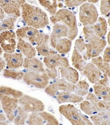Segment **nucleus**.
<instances>
[{"label":"nucleus","mask_w":110,"mask_h":125,"mask_svg":"<svg viewBox=\"0 0 110 125\" xmlns=\"http://www.w3.org/2000/svg\"><path fill=\"white\" fill-rule=\"evenodd\" d=\"M22 19L28 26L42 29L49 24L47 14L39 7L25 3L21 8Z\"/></svg>","instance_id":"1"},{"label":"nucleus","mask_w":110,"mask_h":125,"mask_svg":"<svg viewBox=\"0 0 110 125\" xmlns=\"http://www.w3.org/2000/svg\"><path fill=\"white\" fill-rule=\"evenodd\" d=\"M50 22L52 24L61 23L67 26L69 29L67 38L73 41L78 34L76 17L75 14L68 9H60L58 10L54 15L51 16Z\"/></svg>","instance_id":"2"},{"label":"nucleus","mask_w":110,"mask_h":125,"mask_svg":"<svg viewBox=\"0 0 110 125\" xmlns=\"http://www.w3.org/2000/svg\"><path fill=\"white\" fill-rule=\"evenodd\" d=\"M59 111L67 120L73 125H90L93 122L86 116L83 115L80 111L71 104L61 105L59 106Z\"/></svg>","instance_id":"3"},{"label":"nucleus","mask_w":110,"mask_h":125,"mask_svg":"<svg viewBox=\"0 0 110 125\" xmlns=\"http://www.w3.org/2000/svg\"><path fill=\"white\" fill-rule=\"evenodd\" d=\"M107 45L106 41L103 38L94 35L87 41L86 44V55H84V60L92 59L99 56V55L105 50Z\"/></svg>","instance_id":"4"},{"label":"nucleus","mask_w":110,"mask_h":125,"mask_svg":"<svg viewBox=\"0 0 110 125\" xmlns=\"http://www.w3.org/2000/svg\"><path fill=\"white\" fill-rule=\"evenodd\" d=\"M79 18L84 26L93 25L99 19V14L94 3L86 2L81 5L79 11Z\"/></svg>","instance_id":"5"},{"label":"nucleus","mask_w":110,"mask_h":125,"mask_svg":"<svg viewBox=\"0 0 110 125\" xmlns=\"http://www.w3.org/2000/svg\"><path fill=\"white\" fill-rule=\"evenodd\" d=\"M50 78L46 72L40 73L27 71L25 73L24 82L27 85H33L39 89H45L49 84Z\"/></svg>","instance_id":"6"},{"label":"nucleus","mask_w":110,"mask_h":125,"mask_svg":"<svg viewBox=\"0 0 110 125\" xmlns=\"http://www.w3.org/2000/svg\"><path fill=\"white\" fill-rule=\"evenodd\" d=\"M0 100L1 107L4 114L6 115L8 120L10 122H13L17 108L18 107L19 98L7 95L0 94Z\"/></svg>","instance_id":"7"},{"label":"nucleus","mask_w":110,"mask_h":125,"mask_svg":"<svg viewBox=\"0 0 110 125\" xmlns=\"http://www.w3.org/2000/svg\"><path fill=\"white\" fill-rule=\"evenodd\" d=\"M76 84L71 83L65 79H59L48 85L45 88V92L50 96L56 97L57 94L60 91H67L74 92Z\"/></svg>","instance_id":"8"},{"label":"nucleus","mask_w":110,"mask_h":125,"mask_svg":"<svg viewBox=\"0 0 110 125\" xmlns=\"http://www.w3.org/2000/svg\"><path fill=\"white\" fill-rule=\"evenodd\" d=\"M19 103L28 113H39L45 109V105L43 102L29 95L24 94L19 98Z\"/></svg>","instance_id":"9"},{"label":"nucleus","mask_w":110,"mask_h":125,"mask_svg":"<svg viewBox=\"0 0 110 125\" xmlns=\"http://www.w3.org/2000/svg\"><path fill=\"white\" fill-rule=\"evenodd\" d=\"M17 34L12 30L1 31L0 34L1 47L5 53H15L17 48Z\"/></svg>","instance_id":"10"},{"label":"nucleus","mask_w":110,"mask_h":125,"mask_svg":"<svg viewBox=\"0 0 110 125\" xmlns=\"http://www.w3.org/2000/svg\"><path fill=\"white\" fill-rule=\"evenodd\" d=\"M25 3V0H0V6L4 12L16 18L20 16V10Z\"/></svg>","instance_id":"11"},{"label":"nucleus","mask_w":110,"mask_h":125,"mask_svg":"<svg viewBox=\"0 0 110 125\" xmlns=\"http://www.w3.org/2000/svg\"><path fill=\"white\" fill-rule=\"evenodd\" d=\"M37 52L38 55L42 56H49L51 55L57 53V51L54 50V49L50 44V36L46 34L41 33L38 38L36 43Z\"/></svg>","instance_id":"12"},{"label":"nucleus","mask_w":110,"mask_h":125,"mask_svg":"<svg viewBox=\"0 0 110 125\" xmlns=\"http://www.w3.org/2000/svg\"><path fill=\"white\" fill-rule=\"evenodd\" d=\"M16 34L17 39L21 38L30 42L33 45H36L37 41L40 36L41 32L36 28L27 26L18 29L16 31Z\"/></svg>","instance_id":"13"},{"label":"nucleus","mask_w":110,"mask_h":125,"mask_svg":"<svg viewBox=\"0 0 110 125\" xmlns=\"http://www.w3.org/2000/svg\"><path fill=\"white\" fill-rule=\"evenodd\" d=\"M69 29L63 24L59 23L54 24L52 31L50 36V44L53 49L56 48L58 41L63 38H67Z\"/></svg>","instance_id":"14"},{"label":"nucleus","mask_w":110,"mask_h":125,"mask_svg":"<svg viewBox=\"0 0 110 125\" xmlns=\"http://www.w3.org/2000/svg\"><path fill=\"white\" fill-rule=\"evenodd\" d=\"M43 64L47 68L51 69L69 66V60L67 58L62 57L60 55L57 53L44 57Z\"/></svg>","instance_id":"15"},{"label":"nucleus","mask_w":110,"mask_h":125,"mask_svg":"<svg viewBox=\"0 0 110 125\" xmlns=\"http://www.w3.org/2000/svg\"><path fill=\"white\" fill-rule=\"evenodd\" d=\"M86 100L89 101L93 105L96 113L102 112H110V101H106L97 97L93 92L88 93Z\"/></svg>","instance_id":"16"},{"label":"nucleus","mask_w":110,"mask_h":125,"mask_svg":"<svg viewBox=\"0 0 110 125\" xmlns=\"http://www.w3.org/2000/svg\"><path fill=\"white\" fill-rule=\"evenodd\" d=\"M23 55L21 53H4L3 59L6 62L7 66L10 69H18L23 66Z\"/></svg>","instance_id":"17"},{"label":"nucleus","mask_w":110,"mask_h":125,"mask_svg":"<svg viewBox=\"0 0 110 125\" xmlns=\"http://www.w3.org/2000/svg\"><path fill=\"white\" fill-rule=\"evenodd\" d=\"M56 99L59 104L63 103H80L84 101L83 96H81L71 92L60 91L56 96Z\"/></svg>","instance_id":"18"},{"label":"nucleus","mask_w":110,"mask_h":125,"mask_svg":"<svg viewBox=\"0 0 110 125\" xmlns=\"http://www.w3.org/2000/svg\"><path fill=\"white\" fill-rule=\"evenodd\" d=\"M82 73L93 84H95L101 77V71L92 62L86 64Z\"/></svg>","instance_id":"19"},{"label":"nucleus","mask_w":110,"mask_h":125,"mask_svg":"<svg viewBox=\"0 0 110 125\" xmlns=\"http://www.w3.org/2000/svg\"><path fill=\"white\" fill-rule=\"evenodd\" d=\"M17 49L27 58H33L36 56L37 50L30 42L21 38H18Z\"/></svg>","instance_id":"20"},{"label":"nucleus","mask_w":110,"mask_h":125,"mask_svg":"<svg viewBox=\"0 0 110 125\" xmlns=\"http://www.w3.org/2000/svg\"><path fill=\"white\" fill-rule=\"evenodd\" d=\"M23 66L29 71H35L40 73L46 72V69L44 68L43 63L35 57L33 58H25Z\"/></svg>","instance_id":"21"},{"label":"nucleus","mask_w":110,"mask_h":125,"mask_svg":"<svg viewBox=\"0 0 110 125\" xmlns=\"http://www.w3.org/2000/svg\"><path fill=\"white\" fill-rule=\"evenodd\" d=\"M62 78L66 79L67 81L73 84H76L79 81V73L78 72L70 66L59 68Z\"/></svg>","instance_id":"22"},{"label":"nucleus","mask_w":110,"mask_h":125,"mask_svg":"<svg viewBox=\"0 0 110 125\" xmlns=\"http://www.w3.org/2000/svg\"><path fill=\"white\" fill-rule=\"evenodd\" d=\"M91 30L94 35L100 38H103L107 31V22L103 17H99L95 23L90 25Z\"/></svg>","instance_id":"23"},{"label":"nucleus","mask_w":110,"mask_h":125,"mask_svg":"<svg viewBox=\"0 0 110 125\" xmlns=\"http://www.w3.org/2000/svg\"><path fill=\"white\" fill-rule=\"evenodd\" d=\"M90 120L95 125H110V112H102L90 115Z\"/></svg>","instance_id":"24"},{"label":"nucleus","mask_w":110,"mask_h":125,"mask_svg":"<svg viewBox=\"0 0 110 125\" xmlns=\"http://www.w3.org/2000/svg\"><path fill=\"white\" fill-rule=\"evenodd\" d=\"M91 62L94 64L100 70L104 76L110 78V64L104 61L103 58L98 56L91 59Z\"/></svg>","instance_id":"25"},{"label":"nucleus","mask_w":110,"mask_h":125,"mask_svg":"<svg viewBox=\"0 0 110 125\" xmlns=\"http://www.w3.org/2000/svg\"><path fill=\"white\" fill-rule=\"evenodd\" d=\"M93 89L94 92L97 97L106 101H110V87L94 84Z\"/></svg>","instance_id":"26"},{"label":"nucleus","mask_w":110,"mask_h":125,"mask_svg":"<svg viewBox=\"0 0 110 125\" xmlns=\"http://www.w3.org/2000/svg\"><path fill=\"white\" fill-rule=\"evenodd\" d=\"M71 62L74 68L80 72H82L84 68L86 65V60L82 58V55L80 54V52L76 49L73 51L71 56Z\"/></svg>","instance_id":"27"},{"label":"nucleus","mask_w":110,"mask_h":125,"mask_svg":"<svg viewBox=\"0 0 110 125\" xmlns=\"http://www.w3.org/2000/svg\"><path fill=\"white\" fill-rule=\"evenodd\" d=\"M72 41L68 38H63L58 41L56 45V51L59 54H67L71 51Z\"/></svg>","instance_id":"28"},{"label":"nucleus","mask_w":110,"mask_h":125,"mask_svg":"<svg viewBox=\"0 0 110 125\" xmlns=\"http://www.w3.org/2000/svg\"><path fill=\"white\" fill-rule=\"evenodd\" d=\"M29 113L27 112L21 106H18L17 108L16 115L14 119L13 123L17 125H24L27 122L29 116Z\"/></svg>","instance_id":"29"},{"label":"nucleus","mask_w":110,"mask_h":125,"mask_svg":"<svg viewBox=\"0 0 110 125\" xmlns=\"http://www.w3.org/2000/svg\"><path fill=\"white\" fill-rule=\"evenodd\" d=\"M41 6L46 9L50 14L51 16L54 15L57 12V8L59 6L57 0H38Z\"/></svg>","instance_id":"30"},{"label":"nucleus","mask_w":110,"mask_h":125,"mask_svg":"<svg viewBox=\"0 0 110 125\" xmlns=\"http://www.w3.org/2000/svg\"><path fill=\"white\" fill-rule=\"evenodd\" d=\"M0 94L7 95L9 96L14 97V98H21L24 94L20 90H17L14 88L5 86V85H1L0 87Z\"/></svg>","instance_id":"31"},{"label":"nucleus","mask_w":110,"mask_h":125,"mask_svg":"<svg viewBox=\"0 0 110 125\" xmlns=\"http://www.w3.org/2000/svg\"><path fill=\"white\" fill-rule=\"evenodd\" d=\"M3 77L14 80H21L23 79L25 73L22 71H15L14 69H5L3 71Z\"/></svg>","instance_id":"32"},{"label":"nucleus","mask_w":110,"mask_h":125,"mask_svg":"<svg viewBox=\"0 0 110 125\" xmlns=\"http://www.w3.org/2000/svg\"><path fill=\"white\" fill-rule=\"evenodd\" d=\"M88 89H89V85L86 81L85 80L79 81L76 84V89L74 93L81 96H84L88 94Z\"/></svg>","instance_id":"33"},{"label":"nucleus","mask_w":110,"mask_h":125,"mask_svg":"<svg viewBox=\"0 0 110 125\" xmlns=\"http://www.w3.org/2000/svg\"><path fill=\"white\" fill-rule=\"evenodd\" d=\"M17 18L14 17H7L1 21V27L0 30L1 32L3 31L12 30L14 27V25L17 21Z\"/></svg>","instance_id":"34"},{"label":"nucleus","mask_w":110,"mask_h":125,"mask_svg":"<svg viewBox=\"0 0 110 125\" xmlns=\"http://www.w3.org/2000/svg\"><path fill=\"white\" fill-rule=\"evenodd\" d=\"M40 115L43 120V125H59V122L53 115L48 112H39Z\"/></svg>","instance_id":"35"},{"label":"nucleus","mask_w":110,"mask_h":125,"mask_svg":"<svg viewBox=\"0 0 110 125\" xmlns=\"http://www.w3.org/2000/svg\"><path fill=\"white\" fill-rule=\"evenodd\" d=\"M27 125H43V120L39 113H31L27 120Z\"/></svg>","instance_id":"36"},{"label":"nucleus","mask_w":110,"mask_h":125,"mask_svg":"<svg viewBox=\"0 0 110 125\" xmlns=\"http://www.w3.org/2000/svg\"><path fill=\"white\" fill-rule=\"evenodd\" d=\"M80 109L82 111V112L86 114V115H92L96 114L95 110L94 109L93 105H91V103H90L89 101L86 100V101H83L80 103Z\"/></svg>","instance_id":"37"},{"label":"nucleus","mask_w":110,"mask_h":125,"mask_svg":"<svg viewBox=\"0 0 110 125\" xmlns=\"http://www.w3.org/2000/svg\"><path fill=\"white\" fill-rule=\"evenodd\" d=\"M101 13L104 16L110 14V0H101L100 4Z\"/></svg>","instance_id":"38"},{"label":"nucleus","mask_w":110,"mask_h":125,"mask_svg":"<svg viewBox=\"0 0 110 125\" xmlns=\"http://www.w3.org/2000/svg\"><path fill=\"white\" fill-rule=\"evenodd\" d=\"M87 1L88 0H65V5L68 8H74L80 6Z\"/></svg>","instance_id":"39"},{"label":"nucleus","mask_w":110,"mask_h":125,"mask_svg":"<svg viewBox=\"0 0 110 125\" xmlns=\"http://www.w3.org/2000/svg\"><path fill=\"white\" fill-rule=\"evenodd\" d=\"M86 43L82 38H79L75 42V49H77V51L82 53L86 49Z\"/></svg>","instance_id":"40"},{"label":"nucleus","mask_w":110,"mask_h":125,"mask_svg":"<svg viewBox=\"0 0 110 125\" xmlns=\"http://www.w3.org/2000/svg\"><path fill=\"white\" fill-rule=\"evenodd\" d=\"M46 73L51 79H55L58 77V71H57V68L51 69V68H47L46 69Z\"/></svg>","instance_id":"41"},{"label":"nucleus","mask_w":110,"mask_h":125,"mask_svg":"<svg viewBox=\"0 0 110 125\" xmlns=\"http://www.w3.org/2000/svg\"><path fill=\"white\" fill-rule=\"evenodd\" d=\"M103 59L105 62L110 63V47H105L103 51Z\"/></svg>","instance_id":"42"},{"label":"nucleus","mask_w":110,"mask_h":125,"mask_svg":"<svg viewBox=\"0 0 110 125\" xmlns=\"http://www.w3.org/2000/svg\"><path fill=\"white\" fill-rule=\"evenodd\" d=\"M110 79V78H109L108 77H106V76H104L103 75V77L101 78V79H100L95 84L101 85H107L108 83H109Z\"/></svg>","instance_id":"43"},{"label":"nucleus","mask_w":110,"mask_h":125,"mask_svg":"<svg viewBox=\"0 0 110 125\" xmlns=\"http://www.w3.org/2000/svg\"><path fill=\"white\" fill-rule=\"evenodd\" d=\"M8 120V118H7L6 114H3V113H1V115H0V125H8L9 122H7V121H8V120Z\"/></svg>","instance_id":"44"},{"label":"nucleus","mask_w":110,"mask_h":125,"mask_svg":"<svg viewBox=\"0 0 110 125\" xmlns=\"http://www.w3.org/2000/svg\"><path fill=\"white\" fill-rule=\"evenodd\" d=\"M6 66H7V64L6 61H5V60L2 58H0V70L3 71V69L5 68V67H6Z\"/></svg>","instance_id":"45"},{"label":"nucleus","mask_w":110,"mask_h":125,"mask_svg":"<svg viewBox=\"0 0 110 125\" xmlns=\"http://www.w3.org/2000/svg\"><path fill=\"white\" fill-rule=\"evenodd\" d=\"M6 12H4V10L1 8V17H0V19H1V21H3L4 19H6Z\"/></svg>","instance_id":"46"},{"label":"nucleus","mask_w":110,"mask_h":125,"mask_svg":"<svg viewBox=\"0 0 110 125\" xmlns=\"http://www.w3.org/2000/svg\"><path fill=\"white\" fill-rule=\"evenodd\" d=\"M107 42H108V44H109L110 47V32L108 33V34H107Z\"/></svg>","instance_id":"47"},{"label":"nucleus","mask_w":110,"mask_h":125,"mask_svg":"<svg viewBox=\"0 0 110 125\" xmlns=\"http://www.w3.org/2000/svg\"><path fill=\"white\" fill-rule=\"evenodd\" d=\"M99 0H88V2L91 3H96L99 1Z\"/></svg>","instance_id":"48"},{"label":"nucleus","mask_w":110,"mask_h":125,"mask_svg":"<svg viewBox=\"0 0 110 125\" xmlns=\"http://www.w3.org/2000/svg\"><path fill=\"white\" fill-rule=\"evenodd\" d=\"M107 22H108V24L110 25V14L108 15V20H107Z\"/></svg>","instance_id":"49"},{"label":"nucleus","mask_w":110,"mask_h":125,"mask_svg":"<svg viewBox=\"0 0 110 125\" xmlns=\"http://www.w3.org/2000/svg\"><path fill=\"white\" fill-rule=\"evenodd\" d=\"M3 49H1V47L0 48V55H3Z\"/></svg>","instance_id":"50"},{"label":"nucleus","mask_w":110,"mask_h":125,"mask_svg":"<svg viewBox=\"0 0 110 125\" xmlns=\"http://www.w3.org/2000/svg\"><path fill=\"white\" fill-rule=\"evenodd\" d=\"M57 1H58L59 2H60V1H63V0H57Z\"/></svg>","instance_id":"51"}]
</instances>
